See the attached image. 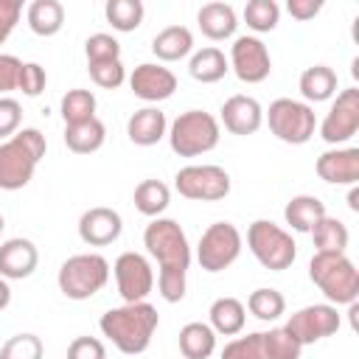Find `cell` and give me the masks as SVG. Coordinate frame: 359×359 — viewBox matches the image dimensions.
I'll list each match as a JSON object with an SVG mask.
<instances>
[{"label":"cell","mask_w":359,"mask_h":359,"mask_svg":"<svg viewBox=\"0 0 359 359\" xmlns=\"http://www.w3.org/2000/svg\"><path fill=\"white\" fill-rule=\"evenodd\" d=\"M126 135L135 146H154L168 135V121L165 112L157 107H143L129 115L126 121Z\"/></svg>","instance_id":"obj_20"},{"label":"cell","mask_w":359,"mask_h":359,"mask_svg":"<svg viewBox=\"0 0 359 359\" xmlns=\"http://www.w3.org/2000/svg\"><path fill=\"white\" fill-rule=\"evenodd\" d=\"M143 247L160 264L157 272V292L165 303H180L188 286V266H191V244L180 222L157 216L143 230Z\"/></svg>","instance_id":"obj_1"},{"label":"cell","mask_w":359,"mask_h":359,"mask_svg":"<svg viewBox=\"0 0 359 359\" xmlns=\"http://www.w3.org/2000/svg\"><path fill=\"white\" fill-rule=\"evenodd\" d=\"M241 247H244V238H241V233L233 222H213L199 236L196 261L205 272L216 275V272H222V269H227L238 261Z\"/></svg>","instance_id":"obj_9"},{"label":"cell","mask_w":359,"mask_h":359,"mask_svg":"<svg viewBox=\"0 0 359 359\" xmlns=\"http://www.w3.org/2000/svg\"><path fill=\"white\" fill-rule=\"evenodd\" d=\"M325 216V202L311 196V194H297L286 202L283 208V219L292 230L297 233H311V227Z\"/></svg>","instance_id":"obj_25"},{"label":"cell","mask_w":359,"mask_h":359,"mask_svg":"<svg viewBox=\"0 0 359 359\" xmlns=\"http://www.w3.org/2000/svg\"><path fill=\"white\" fill-rule=\"evenodd\" d=\"M8 303H11V286H8L6 278H0V311H3Z\"/></svg>","instance_id":"obj_47"},{"label":"cell","mask_w":359,"mask_h":359,"mask_svg":"<svg viewBox=\"0 0 359 359\" xmlns=\"http://www.w3.org/2000/svg\"><path fill=\"white\" fill-rule=\"evenodd\" d=\"M227 70H230L227 56H224L219 48H213V45L196 50V53L191 56V62H188L191 79H196V81H202V84H216V81H222V79L227 76Z\"/></svg>","instance_id":"obj_29"},{"label":"cell","mask_w":359,"mask_h":359,"mask_svg":"<svg viewBox=\"0 0 359 359\" xmlns=\"http://www.w3.org/2000/svg\"><path fill=\"white\" fill-rule=\"evenodd\" d=\"M22 123V107L11 95H0V143L20 132Z\"/></svg>","instance_id":"obj_41"},{"label":"cell","mask_w":359,"mask_h":359,"mask_svg":"<svg viewBox=\"0 0 359 359\" xmlns=\"http://www.w3.org/2000/svg\"><path fill=\"white\" fill-rule=\"evenodd\" d=\"M222 359H269L264 345V331H252L247 337H236L224 345Z\"/></svg>","instance_id":"obj_37"},{"label":"cell","mask_w":359,"mask_h":359,"mask_svg":"<svg viewBox=\"0 0 359 359\" xmlns=\"http://www.w3.org/2000/svg\"><path fill=\"white\" fill-rule=\"evenodd\" d=\"M104 140H107V126L98 118H90L76 126H65V146L73 154H93L104 146Z\"/></svg>","instance_id":"obj_27"},{"label":"cell","mask_w":359,"mask_h":359,"mask_svg":"<svg viewBox=\"0 0 359 359\" xmlns=\"http://www.w3.org/2000/svg\"><path fill=\"white\" fill-rule=\"evenodd\" d=\"M39 264V250L31 238H8L0 244V278L22 280L31 278Z\"/></svg>","instance_id":"obj_19"},{"label":"cell","mask_w":359,"mask_h":359,"mask_svg":"<svg viewBox=\"0 0 359 359\" xmlns=\"http://www.w3.org/2000/svg\"><path fill=\"white\" fill-rule=\"evenodd\" d=\"M314 171L323 182L331 185H356L359 182V149L348 146V149H328L317 157Z\"/></svg>","instance_id":"obj_17"},{"label":"cell","mask_w":359,"mask_h":359,"mask_svg":"<svg viewBox=\"0 0 359 359\" xmlns=\"http://www.w3.org/2000/svg\"><path fill=\"white\" fill-rule=\"evenodd\" d=\"M67 359H107V348L95 337H76L67 345Z\"/></svg>","instance_id":"obj_43"},{"label":"cell","mask_w":359,"mask_h":359,"mask_svg":"<svg viewBox=\"0 0 359 359\" xmlns=\"http://www.w3.org/2000/svg\"><path fill=\"white\" fill-rule=\"evenodd\" d=\"M227 65L238 76V81H244V84H261L272 73V56H269L266 45L250 34L233 39Z\"/></svg>","instance_id":"obj_12"},{"label":"cell","mask_w":359,"mask_h":359,"mask_svg":"<svg viewBox=\"0 0 359 359\" xmlns=\"http://www.w3.org/2000/svg\"><path fill=\"white\" fill-rule=\"evenodd\" d=\"M309 278L331 306H351L359 297V269L345 252H314Z\"/></svg>","instance_id":"obj_4"},{"label":"cell","mask_w":359,"mask_h":359,"mask_svg":"<svg viewBox=\"0 0 359 359\" xmlns=\"http://www.w3.org/2000/svg\"><path fill=\"white\" fill-rule=\"evenodd\" d=\"M25 20L36 36H56L65 25V6L59 0H34L25 8Z\"/></svg>","instance_id":"obj_26"},{"label":"cell","mask_w":359,"mask_h":359,"mask_svg":"<svg viewBox=\"0 0 359 359\" xmlns=\"http://www.w3.org/2000/svg\"><path fill=\"white\" fill-rule=\"evenodd\" d=\"M3 227H6V219H3V213H0V233H3Z\"/></svg>","instance_id":"obj_49"},{"label":"cell","mask_w":359,"mask_h":359,"mask_svg":"<svg viewBox=\"0 0 359 359\" xmlns=\"http://www.w3.org/2000/svg\"><path fill=\"white\" fill-rule=\"evenodd\" d=\"M109 261L98 252H79L70 255L56 275L59 292L67 300H90L93 294H98L107 280H109Z\"/></svg>","instance_id":"obj_6"},{"label":"cell","mask_w":359,"mask_h":359,"mask_svg":"<svg viewBox=\"0 0 359 359\" xmlns=\"http://www.w3.org/2000/svg\"><path fill=\"white\" fill-rule=\"evenodd\" d=\"M359 188L356 185H351V194H348V205H351V210H359Z\"/></svg>","instance_id":"obj_48"},{"label":"cell","mask_w":359,"mask_h":359,"mask_svg":"<svg viewBox=\"0 0 359 359\" xmlns=\"http://www.w3.org/2000/svg\"><path fill=\"white\" fill-rule=\"evenodd\" d=\"M266 123L269 132L292 146H303L314 137L317 129V115L306 101H294V98H275L266 109Z\"/></svg>","instance_id":"obj_8"},{"label":"cell","mask_w":359,"mask_h":359,"mask_svg":"<svg viewBox=\"0 0 359 359\" xmlns=\"http://www.w3.org/2000/svg\"><path fill=\"white\" fill-rule=\"evenodd\" d=\"M216 351V331L208 323H185L180 328V353L185 359H208Z\"/></svg>","instance_id":"obj_28"},{"label":"cell","mask_w":359,"mask_h":359,"mask_svg":"<svg viewBox=\"0 0 359 359\" xmlns=\"http://www.w3.org/2000/svg\"><path fill=\"white\" fill-rule=\"evenodd\" d=\"M174 188L180 196L194 202H219L230 194V174L213 163L185 165L174 174Z\"/></svg>","instance_id":"obj_10"},{"label":"cell","mask_w":359,"mask_h":359,"mask_svg":"<svg viewBox=\"0 0 359 359\" xmlns=\"http://www.w3.org/2000/svg\"><path fill=\"white\" fill-rule=\"evenodd\" d=\"M48 84V73L39 62H22V70H20V84L17 90H22V95L28 98H36Z\"/></svg>","instance_id":"obj_42"},{"label":"cell","mask_w":359,"mask_h":359,"mask_svg":"<svg viewBox=\"0 0 359 359\" xmlns=\"http://www.w3.org/2000/svg\"><path fill=\"white\" fill-rule=\"evenodd\" d=\"M208 317H210V328L222 337H236L244 331V323H247V309L238 297H216L208 309Z\"/></svg>","instance_id":"obj_22"},{"label":"cell","mask_w":359,"mask_h":359,"mask_svg":"<svg viewBox=\"0 0 359 359\" xmlns=\"http://www.w3.org/2000/svg\"><path fill=\"white\" fill-rule=\"evenodd\" d=\"M160 325V314L151 303H123L101 314V334L126 356H137L151 345V337Z\"/></svg>","instance_id":"obj_2"},{"label":"cell","mask_w":359,"mask_h":359,"mask_svg":"<svg viewBox=\"0 0 359 359\" xmlns=\"http://www.w3.org/2000/svg\"><path fill=\"white\" fill-rule=\"evenodd\" d=\"M311 238H314V247L317 252H345L348 250V241H351V233H348V224L339 222L337 216H323L314 227H311Z\"/></svg>","instance_id":"obj_30"},{"label":"cell","mask_w":359,"mask_h":359,"mask_svg":"<svg viewBox=\"0 0 359 359\" xmlns=\"http://www.w3.org/2000/svg\"><path fill=\"white\" fill-rule=\"evenodd\" d=\"M132 199H135L137 213H143L149 219H157V216H163V210L171 202V188L163 180H143L135 188V196Z\"/></svg>","instance_id":"obj_31"},{"label":"cell","mask_w":359,"mask_h":359,"mask_svg":"<svg viewBox=\"0 0 359 359\" xmlns=\"http://www.w3.org/2000/svg\"><path fill=\"white\" fill-rule=\"evenodd\" d=\"M95 95L93 90H84V87H73L62 95V118H65V126H76V123H84L90 118H95Z\"/></svg>","instance_id":"obj_32"},{"label":"cell","mask_w":359,"mask_h":359,"mask_svg":"<svg viewBox=\"0 0 359 359\" xmlns=\"http://www.w3.org/2000/svg\"><path fill=\"white\" fill-rule=\"evenodd\" d=\"M129 87L132 93L140 98V101H149V104H160L165 98L174 95L177 90V76L163 67L160 62H143L132 70L129 76Z\"/></svg>","instance_id":"obj_15"},{"label":"cell","mask_w":359,"mask_h":359,"mask_svg":"<svg viewBox=\"0 0 359 359\" xmlns=\"http://www.w3.org/2000/svg\"><path fill=\"white\" fill-rule=\"evenodd\" d=\"M300 95L306 98V104H320V101H328L337 95V73L328 67V65H311L300 73Z\"/></svg>","instance_id":"obj_24"},{"label":"cell","mask_w":359,"mask_h":359,"mask_svg":"<svg viewBox=\"0 0 359 359\" xmlns=\"http://www.w3.org/2000/svg\"><path fill=\"white\" fill-rule=\"evenodd\" d=\"M87 70H90V79L104 90H118L126 81V67H123L121 59H115V62H93V65H87Z\"/></svg>","instance_id":"obj_40"},{"label":"cell","mask_w":359,"mask_h":359,"mask_svg":"<svg viewBox=\"0 0 359 359\" xmlns=\"http://www.w3.org/2000/svg\"><path fill=\"white\" fill-rule=\"evenodd\" d=\"M104 14H107V22H109L115 31L129 34V31L140 28L143 14H146V6H143L140 0H107Z\"/></svg>","instance_id":"obj_33"},{"label":"cell","mask_w":359,"mask_h":359,"mask_svg":"<svg viewBox=\"0 0 359 359\" xmlns=\"http://www.w3.org/2000/svg\"><path fill=\"white\" fill-rule=\"evenodd\" d=\"M286 11H289L294 20L306 22V20H314V17L323 11V0H289V3H286Z\"/></svg>","instance_id":"obj_46"},{"label":"cell","mask_w":359,"mask_h":359,"mask_svg":"<svg viewBox=\"0 0 359 359\" xmlns=\"http://www.w3.org/2000/svg\"><path fill=\"white\" fill-rule=\"evenodd\" d=\"M278 20H280V6L275 0H250L244 6V22L255 34L275 31L278 28Z\"/></svg>","instance_id":"obj_35"},{"label":"cell","mask_w":359,"mask_h":359,"mask_svg":"<svg viewBox=\"0 0 359 359\" xmlns=\"http://www.w3.org/2000/svg\"><path fill=\"white\" fill-rule=\"evenodd\" d=\"M168 146L174 154L180 157H199L208 154L219 146L222 137V126L219 121L205 112V109H188L182 115L174 118V123L168 126Z\"/></svg>","instance_id":"obj_5"},{"label":"cell","mask_w":359,"mask_h":359,"mask_svg":"<svg viewBox=\"0 0 359 359\" xmlns=\"http://www.w3.org/2000/svg\"><path fill=\"white\" fill-rule=\"evenodd\" d=\"M194 50V34L185 25H168L151 39V53L160 62H180Z\"/></svg>","instance_id":"obj_23"},{"label":"cell","mask_w":359,"mask_h":359,"mask_svg":"<svg viewBox=\"0 0 359 359\" xmlns=\"http://www.w3.org/2000/svg\"><path fill=\"white\" fill-rule=\"evenodd\" d=\"M339 311L337 306L331 303H314V306H303L300 311H294L286 323V328L297 337V342L306 348V345H314L331 334L339 331Z\"/></svg>","instance_id":"obj_14"},{"label":"cell","mask_w":359,"mask_h":359,"mask_svg":"<svg viewBox=\"0 0 359 359\" xmlns=\"http://www.w3.org/2000/svg\"><path fill=\"white\" fill-rule=\"evenodd\" d=\"M196 22H199V31L213 42L230 39L238 28V17L230 3H205L196 11Z\"/></svg>","instance_id":"obj_21"},{"label":"cell","mask_w":359,"mask_h":359,"mask_svg":"<svg viewBox=\"0 0 359 359\" xmlns=\"http://www.w3.org/2000/svg\"><path fill=\"white\" fill-rule=\"evenodd\" d=\"M264 345H266L269 359H300V353H303V345L286 325L264 331Z\"/></svg>","instance_id":"obj_36"},{"label":"cell","mask_w":359,"mask_h":359,"mask_svg":"<svg viewBox=\"0 0 359 359\" xmlns=\"http://www.w3.org/2000/svg\"><path fill=\"white\" fill-rule=\"evenodd\" d=\"M42 339L36 334H14L3 342L0 359H42Z\"/></svg>","instance_id":"obj_38"},{"label":"cell","mask_w":359,"mask_h":359,"mask_svg":"<svg viewBox=\"0 0 359 359\" xmlns=\"http://www.w3.org/2000/svg\"><path fill=\"white\" fill-rule=\"evenodd\" d=\"M247 247L255 255V261L269 272H283L297 258V244L292 233L269 219H255L247 227Z\"/></svg>","instance_id":"obj_7"},{"label":"cell","mask_w":359,"mask_h":359,"mask_svg":"<svg viewBox=\"0 0 359 359\" xmlns=\"http://www.w3.org/2000/svg\"><path fill=\"white\" fill-rule=\"evenodd\" d=\"M356 132H359V90L348 87V90L337 93L328 115L320 123V137L328 146H339V143L351 140Z\"/></svg>","instance_id":"obj_13"},{"label":"cell","mask_w":359,"mask_h":359,"mask_svg":"<svg viewBox=\"0 0 359 359\" xmlns=\"http://www.w3.org/2000/svg\"><path fill=\"white\" fill-rule=\"evenodd\" d=\"M112 275H115V286H118V294L123 297V303H143L154 289V269H151L149 258L135 250L121 252L115 258Z\"/></svg>","instance_id":"obj_11"},{"label":"cell","mask_w":359,"mask_h":359,"mask_svg":"<svg viewBox=\"0 0 359 359\" xmlns=\"http://www.w3.org/2000/svg\"><path fill=\"white\" fill-rule=\"evenodd\" d=\"M222 115V123H224V129L230 132V135H255L258 129H261V123H264V107L258 104V98H252V95H230L224 104H222V109H219Z\"/></svg>","instance_id":"obj_18"},{"label":"cell","mask_w":359,"mask_h":359,"mask_svg":"<svg viewBox=\"0 0 359 359\" xmlns=\"http://www.w3.org/2000/svg\"><path fill=\"white\" fill-rule=\"evenodd\" d=\"M244 309H250L252 317H258L264 323H272V320H278L286 311V297L278 289H272V286H261V289L250 292Z\"/></svg>","instance_id":"obj_34"},{"label":"cell","mask_w":359,"mask_h":359,"mask_svg":"<svg viewBox=\"0 0 359 359\" xmlns=\"http://www.w3.org/2000/svg\"><path fill=\"white\" fill-rule=\"evenodd\" d=\"M121 230H123L121 213L112 208H104V205L84 210L79 219V238L90 247H107V244L118 241Z\"/></svg>","instance_id":"obj_16"},{"label":"cell","mask_w":359,"mask_h":359,"mask_svg":"<svg viewBox=\"0 0 359 359\" xmlns=\"http://www.w3.org/2000/svg\"><path fill=\"white\" fill-rule=\"evenodd\" d=\"M20 14H22L20 0H0V45L11 36L14 25L20 22Z\"/></svg>","instance_id":"obj_45"},{"label":"cell","mask_w":359,"mask_h":359,"mask_svg":"<svg viewBox=\"0 0 359 359\" xmlns=\"http://www.w3.org/2000/svg\"><path fill=\"white\" fill-rule=\"evenodd\" d=\"M20 70H22V62L11 53H0V95L17 90L20 84Z\"/></svg>","instance_id":"obj_44"},{"label":"cell","mask_w":359,"mask_h":359,"mask_svg":"<svg viewBox=\"0 0 359 359\" xmlns=\"http://www.w3.org/2000/svg\"><path fill=\"white\" fill-rule=\"evenodd\" d=\"M84 56H87V65L115 62V59H121V42L112 34H90L84 42Z\"/></svg>","instance_id":"obj_39"},{"label":"cell","mask_w":359,"mask_h":359,"mask_svg":"<svg viewBox=\"0 0 359 359\" xmlns=\"http://www.w3.org/2000/svg\"><path fill=\"white\" fill-rule=\"evenodd\" d=\"M48 151V140L39 129L22 126L17 135L0 143V188L20 191L34 180L39 160Z\"/></svg>","instance_id":"obj_3"}]
</instances>
